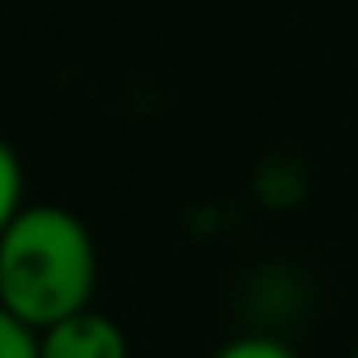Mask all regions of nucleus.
Returning a JSON list of instances; mask_svg holds the SVG:
<instances>
[{"label": "nucleus", "instance_id": "nucleus-5", "mask_svg": "<svg viewBox=\"0 0 358 358\" xmlns=\"http://www.w3.org/2000/svg\"><path fill=\"white\" fill-rule=\"evenodd\" d=\"M0 358H41V331L18 322L5 304H0Z\"/></svg>", "mask_w": 358, "mask_h": 358}, {"label": "nucleus", "instance_id": "nucleus-4", "mask_svg": "<svg viewBox=\"0 0 358 358\" xmlns=\"http://www.w3.org/2000/svg\"><path fill=\"white\" fill-rule=\"evenodd\" d=\"M209 358H299V350L272 331H241L231 341H222Z\"/></svg>", "mask_w": 358, "mask_h": 358}, {"label": "nucleus", "instance_id": "nucleus-2", "mask_svg": "<svg viewBox=\"0 0 358 358\" xmlns=\"http://www.w3.org/2000/svg\"><path fill=\"white\" fill-rule=\"evenodd\" d=\"M41 358H131L127 331L100 308L64 317L59 327L41 331Z\"/></svg>", "mask_w": 358, "mask_h": 358}, {"label": "nucleus", "instance_id": "nucleus-1", "mask_svg": "<svg viewBox=\"0 0 358 358\" xmlns=\"http://www.w3.org/2000/svg\"><path fill=\"white\" fill-rule=\"evenodd\" d=\"M96 236L64 204H27L0 236V304L32 331L96 308Z\"/></svg>", "mask_w": 358, "mask_h": 358}, {"label": "nucleus", "instance_id": "nucleus-3", "mask_svg": "<svg viewBox=\"0 0 358 358\" xmlns=\"http://www.w3.org/2000/svg\"><path fill=\"white\" fill-rule=\"evenodd\" d=\"M23 209H27V200H23V159H18V150L0 136V236L9 231V222H14Z\"/></svg>", "mask_w": 358, "mask_h": 358}, {"label": "nucleus", "instance_id": "nucleus-6", "mask_svg": "<svg viewBox=\"0 0 358 358\" xmlns=\"http://www.w3.org/2000/svg\"><path fill=\"white\" fill-rule=\"evenodd\" d=\"M350 358H358V345H354V354H350Z\"/></svg>", "mask_w": 358, "mask_h": 358}]
</instances>
